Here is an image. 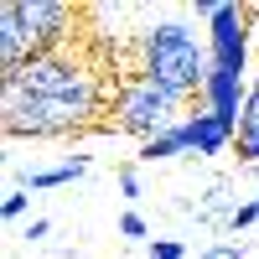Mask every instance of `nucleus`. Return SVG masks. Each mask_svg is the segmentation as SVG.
I'll use <instances>...</instances> for the list:
<instances>
[{"label":"nucleus","mask_w":259,"mask_h":259,"mask_svg":"<svg viewBox=\"0 0 259 259\" xmlns=\"http://www.w3.org/2000/svg\"><path fill=\"white\" fill-rule=\"evenodd\" d=\"M150 83H161L166 94L187 99H202V83L212 73V52H207V36H197L187 21H156V26L140 31V68Z\"/></svg>","instance_id":"1"},{"label":"nucleus","mask_w":259,"mask_h":259,"mask_svg":"<svg viewBox=\"0 0 259 259\" xmlns=\"http://www.w3.org/2000/svg\"><path fill=\"white\" fill-rule=\"evenodd\" d=\"M99 114H109L104 99H31L6 89L0 94V124L11 140H57V135H78L94 130Z\"/></svg>","instance_id":"2"},{"label":"nucleus","mask_w":259,"mask_h":259,"mask_svg":"<svg viewBox=\"0 0 259 259\" xmlns=\"http://www.w3.org/2000/svg\"><path fill=\"white\" fill-rule=\"evenodd\" d=\"M177 109H182L177 94H166L161 83H150L145 73H124L119 89H114V104H109V119H114V130H124V135H135L145 145V140L166 135L171 124H182Z\"/></svg>","instance_id":"3"},{"label":"nucleus","mask_w":259,"mask_h":259,"mask_svg":"<svg viewBox=\"0 0 259 259\" xmlns=\"http://www.w3.org/2000/svg\"><path fill=\"white\" fill-rule=\"evenodd\" d=\"M249 36H254V6L218 0V11L207 16V52H212V68L244 78V73H249Z\"/></svg>","instance_id":"4"},{"label":"nucleus","mask_w":259,"mask_h":259,"mask_svg":"<svg viewBox=\"0 0 259 259\" xmlns=\"http://www.w3.org/2000/svg\"><path fill=\"white\" fill-rule=\"evenodd\" d=\"M16 6H21V26H26L36 52H62L73 41L78 16H83L73 6H62V0H16Z\"/></svg>","instance_id":"5"},{"label":"nucleus","mask_w":259,"mask_h":259,"mask_svg":"<svg viewBox=\"0 0 259 259\" xmlns=\"http://www.w3.org/2000/svg\"><path fill=\"white\" fill-rule=\"evenodd\" d=\"M187 140L197 156H223L228 145H239V124L212 109H197V114H187Z\"/></svg>","instance_id":"6"},{"label":"nucleus","mask_w":259,"mask_h":259,"mask_svg":"<svg viewBox=\"0 0 259 259\" xmlns=\"http://www.w3.org/2000/svg\"><path fill=\"white\" fill-rule=\"evenodd\" d=\"M31 57H36V47H31L26 26H21V6L6 0V6H0V68H6V78L21 73Z\"/></svg>","instance_id":"7"},{"label":"nucleus","mask_w":259,"mask_h":259,"mask_svg":"<svg viewBox=\"0 0 259 259\" xmlns=\"http://www.w3.org/2000/svg\"><path fill=\"white\" fill-rule=\"evenodd\" d=\"M244 99H249V89H244L239 73H223V68L207 73V83H202V109H212V114H223V119L239 124L244 119Z\"/></svg>","instance_id":"8"},{"label":"nucleus","mask_w":259,"mask_h":259,"mask_svg":"<svg viewBox=\"0 0 259 259\" xmlns=\"http://www.w3.org/2000/svg\"><path fill=\"white\" fill-rule=\"evenodd\" d=\"M83 171H89V156H73V161L47 166V171H26V177H21V187H26V192H52V187H68V182H78Z\"/></svg>","instance_id":"9"},{"label":"nucleus","mask_w":259,"mask_h":259,"mask_svg":"<svg viewBox=\"0 0 259 259\" xmlns=\"http://www.w3.org/2000/svg\"><path fill=\"white\" fill-rule=\"evenodd\" d=\"M187 150H192V140H187V119H182V124H171L166 135L145 140L140 145V161H171V156H187Z\"/></svg>","instance_id":"10"},{"label":"nucleus","mask_w":259,"mask_h":259,"mask_svg":"<svg viewBox=\"0 0 259 259\" xmlns=\"http://www.w3.org/2000/svg\"><path fill=\"white\" fill-rule=\"evenodd\" d=\"M254 223H259V197H249V202H239V207L228 212V228H233V233H239V228H254Z\"/></svg>","instance_id":"11"},{"label":"nucleus","mask_w":259,"mask_h":259,"mask_svg":"<svg viewBox=\"0 0 259 259\" xmlns=\"http://www.w3.org/2000/svg\"><path fill=\"white\" fill-rule=\"evenodd\" d=\"M239 161L259 166V130H239Z\"/></svg>","instance_id":"12"},{"label":"nucleus","mask_w":259,"mask_h":259,"mask_svg":"<svg viewBox=\"0 0 259 259\" xmlns=\"http://www.w3.org/2000/svg\"><path fill=\"white\" fill-rule=\"evenodd\" d=\"M239 130H259V78L249 83V99H244V119H239Z\"/></svg>","instance_id":"13"},{"label":"nucleus","mask_w":259,"mask_h":259,"mask_svg":"<svg viewBox=\"0 0 259 259\" xmlns=\"http://www.w3.org/2000/svg\"><path fill=\"white\" fill-rule=\"evenodd\" d=\"M150 259H187V244H177V239H150Z\"/></svg>","instance_id":"14"},{"label":"nucleus","mask_w":259,"mask_h":259,"mask_svg":"<svg viewBox=\"0 0 259 259\" xmlns=\"http://www.w3.org/2000/svg\"><path fill=\"white\" fill-rule=\"evenodd\" d=\"M26 202H31V197H26V187H11L0 207H6V218H21V212H26Z\"/></svg>","instance_id":"15"},{"label":"nucleus","mask_w":259,"mask_h":259,"mask_svg":"<svg viewBox=\"0 0 259 259\" xmlns=\"http://www.w3.org/2000/svg\"><path fill=\"white\" fill-rule=\"evenodd\" d=\"M119 233H124V239H145V218H140V212H124V218H119Z\"/></svg>","instance_id":"16"},{"label":"nucleus","mask_w":259,"mask_h":259,"mask_svg":"<svg viewBox=\"0 0 259 259\" xmlns=\"http://www.w3.org/2000/svg\"><path fill=\"white\" fill-rule=\"evenodd\" d=\"M197 259H244V249H239V244H207Z\"/></svg>","instance_id":"17"},{"label":"nucleus","mask_w":259,"mask_h":259,"mask_svg":"<svg viewBox=\"0 0 259 259\" xmlns=\"http://www.w3.org/2000/svg\"><path fill=\"white\" fill-rule=\"evenodd\" d=\"M119 192H124V197H140V171H135V166L119 171Z\"/></svg>","instance_id":"18"},{"label":"nucleus","mask_w":259,"mask_h":259,"mask_svg":"<svg viewBox=\"0 0 259 259\" xmlns=\"http://www.w3.org/2000/svg\"><path fill=\"white\" fill-rule=\"evenodd\" d=\"M47 233H52V223H47V218H31V223H26V233H21V239H26V244H36V239H47Z\"/></svg>","instance_id":"19"}]
</instances>
